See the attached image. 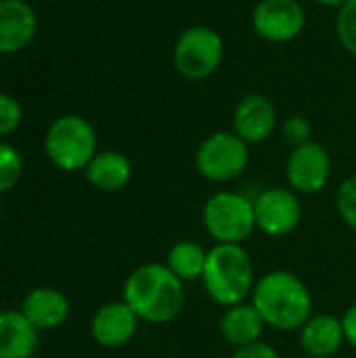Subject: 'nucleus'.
Instances as JSON below:
<instances>
[{
    "mask_svg": "<svg viewBox=\"0 0 356 358\" xmlns=\"http://www.w3.org/2000/svg\"><path fill=\"white\" fill-rule=\"evenodd\" d=\"M256 231L266 237H285L294 233L302 218V199L290 187H269L254 197Z\"/></svg>",
    "mask_w": 356,
    "mask_h": 358,
    "instance_id": "obj_8",
    "label": "nucleus"
},
{
    "mask_svg": "<svg viewBox=\"0 0 356 358\" xmlns=\"http://www.w3.org/2000/svg\"><path fill=\"white\" fill-rule=\"evenodd\" d=\"M138 325L141 319L134 315V310L124 300H115L103 304L94 313L90 321V336L101 348L118 350L134 340Z\"/></svg>",
    "mask_w": 356,
    "mask_h": 358,
    "instance_id": "obj_12",
    "label": "nucleus"
},
{
    "mask_svg": "<svg viewBox=\"0 0 356 358\" xmlns=\"http://www.w3.org/2000/svg\"><path fill=\"white\" fill-rule=\"evenodd\" d=\"M21 117L23 111L19 101L6 92H0V138L15 132L21 124Z\"/></svg>",
    "mask_w": 356,
    "mask_h": 358,
    "instance_id": "obj_24",
    "label": "nucleus"
},
{
    "mask_svg": "<svg viewBox=\"0 0 356 358\" xmlns=\"http://www.w3.org/2000/svg\"><path fill=\"white\" fill-rule=\"evenodd\" d=\"M185 285L187 283L180 281L166 262H147L128 275L122 300L134 310L141 323L168 325L185 310Z\"/></svg>",
    "mask_w": 356,
    "mask_h": 358,
    "instance_id": "obj_1",
    "label": "nucleus"
},
{
    "mask_svg": "<svg viewBox=\"0 0 356 358\" xmlns=\"http://www.w3.org/2000/svg\"><path fill=\"white\" fill-rule=\"evenodd\" d=\"M208 248H204L199 241L193 239H183L176 241L166 258L168 268L185 283H193V281H201L204 277V268L208 262Z\"/></svg>",
    "mask_w": 356,
    "mask_h": 358,
    "instance_id": "obj_19",
    "label": "nucleus"
},
{
    "mask_svg": "<svg viewBox=\"0 0 356 358\" xmlns=\"http://www.w3.org/2000/svg\"><path fill=\"white\" fill-rule=\"evenodd\" d=\"M231 358H281L277 348L271 346L269 342L260 340V342H254L250 346H243V348H237L233 352Z\"/></svg>",
    "mask_w": 356,
    "mask_h": 358,
    "instance_id": "obj_25",
    "label": "nucleus"
},
{
    "mask_svg": "<svg viewBox=\"0 0 356 358\" xmlns=\"http://www.w3.org/2000/svg\"><path fill=\"white\" fill-rule=\"evenodd\" d=\"M250 147L262 145L277 130V109L266 94L250 92L239 99L233 109V128Z\"/></svg>",
    "mask_w": 356,
    "mask_h": 358,
    "instance_id": "obj_11",
    "label": "nucleus"
},
{
    "mask_svg": "<svg viewBox=\"0 0 356 358\" xmlns=\"http://www.w3.org/2000/svg\"><path fill=\"white\" fill-rule=\"evenodd\" d=\"M252 27L269 44H287L302 36L306 10L298 0H260L252 10Z\"/></svg>",
    "mask_w": 356,
    "mask_h": 358,
    "instance_id": "obj_10",
    "label": "nucleus"
},
{
    "mask_svg": "<svg viewBox=\"0 0 356 358\" xmlns=\"http://www.w3.org/2000/svg\"><path fill=\"white\" fill-rule=\"evenodd\" d=\"M298 336H300V348L308 358H334L346 346L342 317L327 315V313L313 315L302 325Z\"/></svg>",
    "mask_w": 356,
    "mask_h": 358,
    "instance_id": "obj_14",
    "label": "nucleus"
},
{
    "mask_svg": "<svg viewBox=\"0 0 356 358\" xmlns=\"http://www.w3.org/2000/svg\"><path fill=\"white\" fill-rule=\"evenodd\" d=\"M195 170L210 182H231L250 166V145L233 130H218L206 136L195 149Z\"/></svg>",
    "mask_w": 356,
    "mask_h": 358,
    "instance_id": "obj_7",
    "label": "nucleus"
},
{
    "mask_svg": "<svg viewBox=\"0 0 356 358\" xmlns=\"http://www.w3.org/2000/svg\"><path fill=\"white\" fill-rule=\"evenodd\" d=\"M336 210L342 222L356 233V174L346 176L336 193Z\"/></svg>",
    "mask_w": 356,
    "mask_h": 358,
    "instance_id": "obj_21",
    "label": "nucleus"
},
{
    "mask_svg": "<svg viewBox=\"0 0 356 358\" xmlns=\"http://www.w3.org/2000/svg\"><path fill=\"white\" fill-rule=\"evenodd\" d=\"M256 266L243 245L214 243L208 252L201 285L220 308L248 302L256 285Z\"/></svg>",
    "mask_w": 356,
    "mask_h": 358,
    "instance_id": "obj_3",
    "label": "nucleus"
},
{
    "mask_svg": "<svg viewBox=\"0 0 356 358\" xmlns=\"http://www.w3.org/2000/svg\"><path fill=\"white\" fill-rule=\"evenodd\" d=\"M225 59V40L210 25H191L183 29L172 48V63L178 76L189 82L212 78Z\"/></svg>",
    "mask_w": 356,
    "mask_h": 358,
    "instance_id": "obj_6",
    "label": "nucleus"
},
{
    "mask_svg": "<svg viewBox=\"0 0 356 358\" xmlns=\"http://www.w3.org/2000/svg\"><path fill=\"white\" fill-rule=\"evenodd\" d=\"M266 323L252 302H241L225 308L218 321V334L231 348H243L254 342H260L264 336Z\"/></svg>",
    "mask_w": 356,
    "mask_h": 358,
    "instance_id": "obj_16",
    "label": "nucleus"
},
{
    "mask_svg": "<svg viewBox=\"0 0 356 358\" xmlns=\"http://www.w3.org/2000/svg\"><path fill=\"white\" fill-rule=\"evenodd\" d=\"M69 300L61 289L55 287H36L31 289L21 304V313L38 331H50L61 327L69 319Z\"/></svg>",
    "mask_w": 356,
    "mask_h": 358,
    "instance_id": "obj_15",
    "label": "nucleus"
},
{
    "mask_svg": "<svg viewBox=\"0 0 356 358\" xmlns=\"http://www.w3.org/2000/svg\"><path fill=\"white\" fill-rule=\"evenodd\" d=\"M336 34L342 48L356 57V0H348L336 15Z\"/></svg>",
    "mask_w": 356,
    "mask_h": 358,
    "instance_id": "obj_20",
    "label": "nucleus"
},
{
    "mask_svg": "<svg viewBox=\"0 0 356 358\" xmlns=\"http://www.w3.org/2000/svg\"><path fill=\"white\" fill-rule=\"evenodd\" d=\"M44 151L50 164L63 172L86 170L99 153L94 126L82 115H61L46 130Z\"/></svg>",
    "mask_w": 356,
    "mask_h": 358,
    "instance_id": "obj_4",
    "label": "nucleus"
},
{
    "mask_svg": "<svg viewBox=\"0 0 356 358\" xmlns=\"http://www.w3.org/2000/svg\"><path fill=\"white\" fill-rule=\"evenodd\" d=\"M342 325H344V336H346V344L356 350V302L350 304L344 315H342Z\"/></svg>",
    "mask_w": 356,
    "mask_h": 358,
    "instance_id": "obj_26",
    "label": "nucleus"
},
{
    "mask_svg": "<svg viewBox=\"0 0 356 358\" xmlns=\"http://www.w3.org/2000/svg\"><path fill=\"white\" fill-rule=\"evenodd\" d=\"M86 180L105 193H118L132 180V162L120 151H99L84 170Z\"/></svg>",
    "mask_w": 356,
    "mask_h": 358,
    "instance_id": "obj_17",
    "label": "nucleus"
},
{
    "mask_svg": "<svg viewBox=\"0 0 356 358\" xmlns=\"http://www.w3.org/2000/svg\"><path fill=\"white\" fill-rule=\"evenodd\" d=\"M38 19L25 0H0V55L23 50L36 36Z\"/></svg>",
    "mask_w": 356,
    "mask_h": 358,
    "instance_id": "obj_13",
    "label": "nucleus"
},
{
    "mask_svg": "<svg viewBox=\"0 0 356 358\" xmlns=\"http://www.w3.org/2000/svg\"><path fill=\"white\" fill-rule=\"evenodd\" d=\"M201 222L216 243L243 245L256 231L254 199L237 191H218L204 203Z\"/></svg>",
    "mask_w": 356,
    "mask_h": 358,
    "instance_id": "obj_5",
    "label": "nucleus"
},
{
    "mask_svg": "<svg viewBox=\"0 0 356 358\" xmlns=\"http://www.w3.org/2000/svg\"><path fill=\"white\" fill-rule=\"evenodd\" d=\"M38 348V329L21 310L0 313V358H31Z\"/></svg>",
    "mask_w": 356,
    "mask_h": 358,
    "instance_id": "obj_18",
    "label": "nucleus"
},
{
    "mask_svg": "<svg viewBox=\"0 0 356 358\" xmlns=\"http://www.w3.org/2000/svg\"><path fill=\"white\" fill-rule=\"evenodd\" d=\"M250 302L264 319L266 327L277 331H300L313 317V294L308 285L292 271L275 268L256 279Z\"/></svg>",
    "mask_w": 356,
    "mask_h": 358,
    "instance_id": "obj_2",
    "label": "nucleus"
},
{
    "mask_svg": "<svg viewBox=\"0 0 356 358\" xmlns=\"http://www.w3.org/2000/svg\"><path fill=\"white\" fill-rule=\"evenodd\" d=\"M21 170L23 162L19 151L8 143H0V193L10 191L17 185V180L21 178Z\"/></svg>",
    "mask_w": 356,
    "mask_h": 358,
    "instance_id": "obj_22",
    "label": "nucleus"
},
{
    "mask_svg": "<svg viewBox=\"0 0 356 358\" xmlns=\"http://www.w3.org/2000/svg\"><path fill=\"white\" fill-rule=\"evenodd\" d=\"M321 6H327V8H342L348 0H313Z\"/></svg>",
    "mask_w": 356,
    "mask_h": 358,
    "instance_id": "obj_27",
    "label": "nucleus"
},
{
    "mask_svg": "<svg viewBox=\"0 0 356 358\" xmlns=\"http://www.w3.org/2000/svg\"><path fill=\"white\" fill-rule=\"evenodd\" d=\"M306 358H308V357H306Z\"/></svg>",
    "mask_w": 356,
    "mask_h": 358,
    "instance_id": "obj_28",
    "label": "nucleus"
},
{
    "mask_svg": "<svg viewBox=\"0 0 356 358\" xmlns=\"http://www.w3.org/2000/svg\"><path fill=\"white\" fill-rule=\"evenodd\" d=\"M334 172V162L325 145L308 141L300 147H294L285 162V180L292 191L302 195L321 193Z\"/></svg>",
    "mask_w": 356,
    "mask_h": 358,
    "instance_id": "obj_9",
    "label": "nucleus"
},
{
    "mask_svg": "<svg viewBox=\"0 0 356 358\" xmlns=\"http://www.w3.org/2000/svg\"><path fill=\"white\" fill-rule=\"evenodd\" d=\"M281 138L294 149V147H300L308 141H313V126H311V120L306 115H300V113H294L290 115L283 124H281Z\"/></svg>",
    "mask_w": 356,
    "mask_h": 358,
    "instance_id": "obj_23",
    "label": "nucleus"
}]
</instances>
